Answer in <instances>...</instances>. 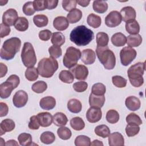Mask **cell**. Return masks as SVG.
Returning a JSON list of instances; mask_svg holds the SVG:
<instances>
[{
  "mask_svg": "<svg viewBox=\"0 0 146 146\" xmlns=\"http://www.w3.org/2000/svg\"><path fill=\"white\" fill-rule=\"evenodd\" d=\"M94 38L93 31L84 25L75 27L70 35V40L78 46H85Z\"/></svg>",
  "mask_w": 146,
  "mask_h": 146,
  "instance_id": "obj_1",
  "label": "cell"
},
{
  "mask_svg": "<svg viewBox=\"0 0 146 146\" xmlns=\"http://www.w3.org/2000/svg\"><path fill=\"white\" fill-rule=\"evenodd\" d=\"M21 46V40L17 37L6 40L1 49L0 56L3 59L9 60L14 58Z\"/></svg>",
  "mask_w": 146,
  "mask_h": 146,
  "instance_id": "obj_2",
  "label": "cell"
},
{
  "mask_svg": "<svg viewBox=\"0 0 146 146\" xmlns=\"http://www.w3.org/2000/svg\"><path fill=\"white\" fill-rule=\"evenodd\" d=\"M145 70V62H138L131 66L127 71L129 80L135 87H139L144 83L143 75Z\"/></svg>",
  "mask_w": 146,
  "mask_h": 146,
  "instance_id": "obj_3",
  "label": "cell"
},
{
  "mask_svg": "<svg viewBox=\"0 0 146 146\" xmlns=\"http://www.w3.org/2000/svg\"><path fill=\"white\" fill-rule=\"evenodd\" d=\"M37 68L42 77L51 78L58 68V62L52 57L44 58L39 62Z\"/></svg>",
  "mask_w": 146,
  "mask_h": 146,
  "instance_id": "obj_4",
  "label": "cell"
},
{
  "mask_svg": "<svg viewBox=\"0 0 146 146\" xmlns=\"http://www.w3.org/2000/svg\"><path fill=\"white\" fill-rule=\"evenodd\" d=\"M97 56L107 70H112L116 64V57L112 51L108 48V46H97L96 49Z\"/></svg>",
  "mask_w": 146,
  "mask_h": 146,
  "instance_id": "obj_5",
  "label": "cell"
},
{
  "mask_svg": "<svg viewBox=\"0 0 146 146\" xmlns=\"http://www.w3.org/2000/svg\"><path fill=\"white\" fill-rule=\"evenodd\" d=\"M22 61L26 67H32L36 63V57L33 45L29 42H25L21 52Z\"/></svg>",
  "mask_w": 146,
  "mask_h": 146,
  "instance_id": "obj_6",
  "label": "cell"
},
{
  "mask_svg": "<svg viewBox=\"0 0 146 146\" xmlns=\"http://www.w3.org/2000/svg\"><path fill=\"white\" fill-rule=\"evenodd\" d=\"M80 57L81 52L79 49L72 46L69 47L67 48L63 57V64L66 67L71 68L76 65Z\"/></svg>",
  "mask_w": 146,
  "mask_h": 146,
  "instance_id": "obj_7",
  "label": "cell"
},
{
  "mask_svg": "<svg viewBox=\"0 0 146 146\" xmlns=\"http://www.w3.org/2000/svg\"><path fill=\"white\" fill-rule=\"evenodd\" d=\"M136 55L137 52L135 49L129 46L124 47L120 52L121 63L124 66H128L135 59Z\"/></svg>",
  "mask_w": 146,
  "mask_h": 146,
  "instance_id": "obj_8",
  "label": "cell"
},
{
  "mask_svg": "<svg viewBox=\"0 0 146 146\" xmlns=\"http://www.w3.org/2000/svg\"><path fill=\"white\" fill-rule=\"evenodd\" d=\"M122 21L120 13L117 11H111L105 18V23L109 27H115L119 26Z\"/></svg>",
  "mask_w": 146,
  "mask_h": 146,
  "instance_id": "obj_9",
  "label": "cell"
},
{
  "mask_svg": "<svg viewBox=\"0 0 146 146\" xmlns=\"http://www.w3.org/2000/svg\"><path fill=\"white\" fill-rule=\"evenodd\" d=\"M18 18L17 11L14 9H9L3 14L2 23L8 26H11L14 25Z\"/></svg>",
  "mask_w": 146,
  "mask_h": 146,
  "instance_id": "obj_10",
  "label": "cell"
},
{
  "mask_svg": "<svg viewBox=\"0 0 146 146\" xmlns=\"http://www.w3.org/2000/svg\"><path fill=\"white\" fill-rule=\"evenodd\" d=\"M70 71L78 80H86L88 75V70L86 66L82 64H76L70 68Z\"/></svg>",
  "mask_w": 146,
  "mask_h": 146,
  "instance_id": "obj_11",
  "label": "cell"
},
{
  "mask_svg": "<svg viewBox=\"0 0 146 146\" xmlns=\"http://www.w3.org/2000/svg\"><path fill=\"white\" fill-rule=\"evenodd\" d=\"M28 100V95L23 90H19L15 92L13 98V102L15 107L21 108L24 107Z\"/></svg>",
  "mask_w": 146,
  "mask_h": 146,
  "instance_id": "obj_12",
  "label": "cell"
},
{
  "mask_svg": "<svg viewBox=\"0 0 146 146\" xmlns=\"http://www.w3.org/2000/svg\"><path fill=\"white\" fill-rule=\"evenodd\" d=\"M102 116V112L100 108L96 107H91L86 113V118L91 123L99 121L101 119Z\"/></svg>",
  "mask_w": 146,
  "mask_h": 146,
  "instance_id": "obj_13",
  "label": "cell"
},
{
  "mask_svg": "<svg viewBox=\"0 0 146 146\" xmlns=\"http://www.w3.org/2000/svg\"><path fill=\"white\" fill-rule=\"evenodd\" d=\"M95 52L91 49H85L81 53V60L85 64H93L95 62Z\"/></svg>",
  "mask_w": 146,
  "mask_h": 146,
  "instance_id": "obj_14",
  "label": "cell"
},
{
  "mask_svg": "<svg viewBox=\"0 0 146 146\" xmlns=\"http://www.w3.org/2000/svg\"><path fill=\"white\" fill-rule=\"evenodd\" d=\"M108 144L110 146H123L124 145V139L120 133L115 132L108 136Z\"/></svg>",
  "mask_w": 146,
  "mask_h": 146,
  "instance_id": "obj_15",
  "label": "cell"
},
{
  "mask_svg": "<svg viewBox=\"0 0 146 146\" xmlns=\"http://www.w3.org/2000/svg\"><path fill=\"white\" fill-rule=\"evenodd\" d=\"M120 13L122 20L125 22L130 20L135 19L136 16L135 10L131 6H126L122 8Z\"/></svg>",
  "mask_w": 146,
  "mask_h": 146,
  "instance_id": "obj_16",
  "label": "cell"
},
{
  "mask_svg": "<svg viewBox=\"0 0 146 146\" xmlns=\"http://www.w3.org/2000/svg\"><path fill=\"white\" fill-rule=\"evenodd\" d=\"M40 125L43 127H47L52 124L53 117L49 112H40L37 115Z\"/></svg>",
  "mask_w": 146,
  "mask_h": 146,
  "instance_id": "obj_17",
  "label": "cell"
},
{
  "mask_svg": "<svg viewBox=\"0 0 146 146\" xmlns=\"http://www.w3.org/2000/svg\"><path fill=\"white\" fill-rule=\"evenodd\" d=\"M14 89L13 85L9 82L6 81L0 84V96L2 99H6L10 96Z\"/></svg>",
  "mask_w": 146,
  "mask_h": 146,
  "instance_id": "obj_18",
  "label": "cell"
},
{
  "mask_svg": "<svg viewBox=\"0 0 146 146\" xmlns=\"http://www.w3.org/2000/svg\"><path fill=\"white\" fill-rule=\"evenodd\" d=\"M53 26L57 30L63 31L68 28L69 22L67 18L63 16H59L54 19L53 21Z\"/></svg>",
  "mask_w": 146,
  "mask_h": 146,
  "instance_id": "obj_19",
  "label": "cell"
},
{
  "mask_svg": "<svg viewBox=\"0 0 146 146\" xmlns=\"http://www.w3.org/2000/svg\"><path fill=\"white\" fill-rule=\"evenodd\" d=\"M125 104L127 108L130 111H135L140 107L141 103L139 98L134 96H130L126 98Z\"/></svg>",
  "mask_w": 146,
  "mask_h": 146,
  "instance_id": "obj_20",
  "label": "cell"
},
{
  "mask_svg": "<svg viewBox=\"0 0 146 146\" xmlns=\"http://www.w3.org/2000/svg\"><path fill=\"white\" fill-rule=\"evenodd\" d=\"M105 102V96L104 95H96L91 93L89 97V104L91 107H96L102 108Z\"/></svg>",
  "mask_w": 146,
  "mask_h": 146,
  "instance_id": "obj_21",
  "label": "cell"
},
{
  "mask_svg": "<svg viewBox=\"0 0 146 146\" xmlns=\"http://www.w3.org/2000/svg\"><path fill=\"white\" fill-rule=\"evenodd\" d=\"M40 107L45 110H51L56 105V100L52 96H46L42 98L39 102Z\"/></svg>",
  "mask_w": 146,
  "mask_h": 146,
  "instance_id": "obj_22",
  "label": "cell"
},
{
  "mask_svg": "<svg viewBox=\"0 0 146 146\" xmlns=\"http://www.w3.org/2000/svg\"><path fill=\"white\" fill-rule=\"evenodd\" d=\"M14 121L10 119L3 120L0 124V135L2 136L6 132H10L15 128Z\"/></svg>",
  "mask_w": 146,
  "mask_h": 146,
  "instance_id": "obj_23",
  "label": "cell"
},
{
  "mask_svg": "<svg viewBox=\"0 0 146 146\" xmlns=\"http://www.w3.org/2000/svg\"><path fill=\"white\" fill-rule=\"evenodd\" d=\"M125 30L131 35L137 34L140 31V26L135 19L130 20L126 22Z\"/></svg>",
  "mask_w": 146,
  "mask_h": 146,
  "instance_id": "obj_24",
  "label": "cell"
},
{
  "mask_svg": "<svg viewBox=\"0 0 146 146\" xmlns=\"http://www.w3.org/2000/svg\"><path fill=\"white\" fill-rule=\"evenodd\" d=\"M112 43L116 47H121L125 45L127 43V38L123 34L117 33L114 34L111 37Z\"/></svg>",
  "mask_w": 146,
  "mask_h": 146,
  "instance_id": "obj_25",
  "label": "cell"
},
{
  "mask_svg": "<svg viewBox=\"0 0 146 146\" xmlns=\"http://www.w3.org/2000/svg\"><path fill=\"white\" fill-rule=\"evenodd\" d=\"M67 108L72 113H78L82 108L81 102L76 99H71L67 103Z\"/></svg>",
  "mask_w": 146,
  "mask_h": 146,
  "instance_id": "obj_26",
  "label": "cell"
},
{
  "mask_svg": "<svg viewBox=\"0 0 146 146\" xmlns=\"http://www.w3.org/2000/svg\"><path fill=\"white\" fill-rule=\"evenodd\" d=\"M82 17V12L78 9H75L71 11L67 15V19L70 23H75L79 22Z\"/></svg>",
  "mask_w": 146,
  "mask_h": 146,
  "instance_id": "obj_27",
  "label": "cell"
},
{
  "mask_svg": "<svg viewBox=\"0 0 146 146\" xmlns=\"http://www.w3.org/2000/svg\"><path fill=\"white\" fill-rule=\"evenodd\" d=\"M68 119L65 114L62 112H56L53 116V123L58 127H62L66 125Z\"/></svg>",
  "mask_w": 146,
  "mask_h": 146,
  "instance_id": "obj_28",
  "label": "cell"
},
{
  "mask_svg": "<svg viewBox=\"0 0 146 146\" xmlns=\"http://www.w3.org/2000/svg\"><path fill=\"white\" fill-rule=\"evenodd\" d=\"M142 42V38L139 34L129 35L127 38V43L129 47H138Z\"/></svg>",
  "mask_w": 146,
  "mask_h": 146,
  "instance_id": "obj_29",
  "label": "cell"
},
{
  "mask_svg": "<svg viewBox=\"0 0 146 146\" xmlns=\"http://www.w3.org/2000/svg\"><path fill=\"white\" fill-rule=\"evenodd\" d=\"M87 21L88 25L93 28L99 27L102 23L100 17L94 13H91L88 15L87 17Z\"/></svg>",
  "mask_w": 146,
  "mask_h": 146,
  "instance_id": "obj_30",
  "label": "cell"
},
{
  "mask_svg": "<svg viewBox=\"0 0 146 146\" xmlns=\"http://www.w3.org/2000/svg\"><path fill=\"white\" fill-rule=\"evenodd\" d=\"M14 27L19 31H25L29 27V21L25 17H18L14 24Z\"/></svg>",
  "mask_w": 146,
  "mask_h": 146,
  "instance_id": "obj_31",
  "label": "cell"
},
{
  "mask_svg": "<svg viewBox=\"0 0 146 146\" xmlns=\"http://www.w3.org/2000/svg\"><path fill=\"white\" fill-rule=\"evenodd\" d=\"M93 9L98 13H104L108 9V4L106 1H95L93 2Z\"/></svg>",
  "mask_w": 146,
  "mask_h": 146,
  "instance_id": "obj_32",
  "label": "cell"
},
{
  "mask_svg": "<svg viewBox=\"0 0 146 146\" xmlns=\"http://www.w3.org/2000/svg\"><path fill=\"white\" fill-rule=\"evenodd\" d=\"M33 22L38 27H43L47 25L48 22V18L43 14H38L34 17Z\"/></svg>",
  "mask_w": 146,
  "mask_h": 146,
  "instance_id": "obj_33",
  "label": "cell"
},
{
  "mask_svg": "<svg viewBox=\"0 0 146 146\" xmlns=\"http://www.w3.org/2000/svg\"><path fill=\"white\" fill-rule=\"evenodd\" d=\"M51 42L54 45L60 47L65 43V36L60 32H55L52 34Z\"/></svg>",
  "mask_w": 146,
  "mask_h": 146,
  "instance_id": "obj_34",
  "label": "cell"
},
{
  "mask_svg": "<svg viewBox=\"0 0 146 146\" xmlns=\"http://www.w3.org/2000/svg\"><path fill=\"white\" fill-rule=\"evenodd\" d=\"M95 133L96 135L102 137V138H106L108 137L110 134V129L106 125H99L95 127L94 129Z\"/></svg>",
  "mask_w": 146,
  "mask_h": 146,
  "instance_id": "obj_35",
  "label": "cell"
},
{
  "mask_svg": "<svg viewBox=\"0 0 146 146\" xmlns=\"http://www.w3.org/2000/svg\"><path fill=\"white\" fill-rule=\"evenodd\" d=\"M71 127L75 131L82 130L85 127L83 120L80 117H74L70 120Z\"/></svg>",
  "mask_w": 146,
  "mask_h": 146,
  "instance_id": "obj_36",
  "label": "cell"
},
{
  "mask_svg": "<svg viewBox=\"0 0 146 146\" xmlns=\"http://www.w3.org/2000/svg\"><path fill=\"white\" fill-rule=\"evenodd\" d=\"M109 41V37L107 33L99 32L96 34L97 46L106 47L107 46Z\"/></svg>",
  "mask_w": 146,
  "mask_h": 146,
  "instance_id": "obj_37",
  "label": "cell"
},
{
  "mask_svg": "<svg viewBox=\"0 0 146 146\" xmlns=\"http://www.w3.org/2000/svg\"><path fill=\"white\" fill-rule=\"evenodd\" d=\"M59 79L65 83H71L74 80V76L70 71L62 70L59 75Z\"/></svg>",
  "mask_w": 146,
  "mask_h": 146,
  "instance_id": "obj_38",
  "label": "cell"
},
{
  "mask_svg": "<svg viewBox=\"0 0 146 146\" xmlns=\"http://www.w3.org/2000/svg\"><path fill=\"white\" fill-rule=\"evenodd\" d=\"M39 75V72L38 68L32 67H29L26 69L25 71V77L29 81H35L36 80Z\"/></svg>",
  "mask_w": 146,
  "mask_h": 146,
  "instance_id": "obj_39",
  "label": "cell"
},
{
  "mask_svg": "<svg viewBox=\"0 0 146 146\" xmlns=\"http://www.w3.org/2000/svg\"><path fill=\"white\" fill-rule=\"evenodd\" d=\"M40 140L44 144H50L55 141V136L52 132L46 131L41 134Z\"/></svg>",
  "mask_w": 146,
  "mask_h": 146,
  "instance_id": "obj_40",
  "label": "cell"
},
{
  "mask_svg": "<svg viewBox=\"0 0 146 146\" xmlns=\"http://www.w3.org/2000/svg\"><path fill=\"white\" fill-rule=\"evenodd\" d=\"M18 141L20 145L22 146H29L32 144L31 135L27 133H21L18 137Z\"/></svg>",
  "mask_w": 146,
  "mask_h": 146,
  "instance_id": "obj_41",
  "label": "cell"
},
{
  "mask_svg": "<svg viewBox=\"0 0 146 146\" xmlns=\"http://www.w3.org/2000/svg\"><path fill=\"white\" fill-rule=\"evenodd\" d=\"M47 83L44 81H41V80H39L34 83L31 87L32 90L34 92L38 93V94L43 93L47 90Z\"/></svg>",
  "mask_w": 146,
  "mask_h": 146,
  "instance_id": "obj_42",
  "label": "cell"
},
{
  "mask_svg": "<svg viewBox=\"0 0 146 146\" xmlns=\"http://www.w3.org/2000/svg\"><path fill=\"white\" fill-rule=\"evenodd\" d=\"M57 134L59 138L65 140L70 139L72 135L71 130L68 128L64 126H62L58 129Z\"/></svg>",
  "mask_w": 146,
  "mask_h": 146,
  "instance_id": "obj_43",
  "label": "cell"
},
{
  "mask_svg": "<svg viewBox=\"0 0 146 146\" xmlns=\"http://www.w3.org/2000/svg\"><path fill=\"white\" fill-rule=\"evenodd\" d=\"M106 118L108 123L111 124H115L119 120V114L116 110H110L107 112Z\"/></svg>",
  "mask_w": 146,
  "mask_h": 146,
  "instance_id": "obj_44",
  "label": "cell"
},
{
  "mask_svg": "<svg viewBox=\"0 0 146 146\" xmlns=\"http://www.w3.org/2000/svg\"><path fill=\"white\" fill-rule=\"evenodd\" d=\"M76 146H90L91 145L90 138L85 135H79L75 139Z\"/></svg>",
  "mask_w": 146,
  "mask_h": 146,
  "instance_id": "obj_45",
  "label": "cell"
},
{
  "mask_svg": "<svg viewBox=\"0 0 146 146\" xmlns=\"http://www.w3.org/2000/svg\"><path fill=\"white\" fill-rule=\"evenodd\" d=\"M91 91L92 94L96 95H104L106 91V88L103 84L97 83L92 86Z\"/></svg>",
  "mask_w": 146,
  "mask_h": 146,
  "instance_id": "obj_46",
  "label": "cell"
},
{
  "mask_svg": "<svg viewBox=\"0 0 146 146\" xmlns=\"http://www.w3.org/2000/svg\"><path fill=\"white\" fill-rule=\"evenodd\" d=\"M139 131L140 127L138 125L128 124L125 127L126 135L128 137H132L136 135L139 132Z\"/></svg>",
  "mask_w": 146,
  "mask_h": 146,
  "instance_id": "obj_47",
  "label": "cell"
},
{
  "mask_svg": "<svg viewBox=\"0 0 146 146\" xmlns=\"http://www.w3.org/2000/svg\"><path fill=\"white\" fill-rule=\"evenodd\" d=\"M126 121L128 124H135L140 125L142 124V120L140 117L135 113H131L126 117Z\"/></svg>",
  "mask_w": 146,
  "mask_h": 146,
  "instance_id": "obj_48",
  "label": "cell"
},
{
  "mask_svg": "<svg viewBox=\"0 0 146 146\" xmlns=\"http://www.w3.org/2000/svg\"><path fill=\"white\" fill-rule=\"evenodd\" d=\"M112 81L113 84L118 88H123L127 85V80L121 76H113L112 77Z\"/></svg>",
  "mask_w": 146,
  "mask_h": 146,
  "instance_id": "obj_49",
  "label": "cell"
},
{
  "mask_svg": "<svg viewBox=\"0 0 146 146\" xmlns=\"http://www.w3.org/2000/svg\"><path fill=\"white\" fill-rule=\"evenodd\" d=\"M48 52L50 57L53 58H58L62 56V51L60 46L53 45L49 47Z\"/></svg>",
  "mask_w": 146,
  "mask_h": 146,
  "instance_id": "obj_50",
  "label": "cell"
},
{
  "mask_svg": "<svg viewBox=\"0 0 146 146\" xmlns=\"http://www.w3.org/2000/svg\"><path fill=\"white\" fill-rule=\"evenodd\" d=\"M77 2L75 0H63L62 7L67 11H71L75 9Z\"/></svg>",
  "mask_w": 146,
  "mask_h": 146,
  "instance_id": "obj_51",
  "label": "cell"
},
{
  "mask_svg": "<svg viewBox=\"0 0 146 146\" xmlns=\"http://www.w3.org/2000/svg\"><path fill=\"white\" fill-rule=\"evenodd\" d=\"M22 10L23 13L26 15L31 16L33 15L35 12L33 6V2L29 1L25 3L23 6Z\"/></svg>",
  "mask_w": 146,
  "mask_h": 146,
  "instance_id": "obj_52",
  "label": "cell"
},
{
  "mask_svg": "<svg viewBox=\"0 0 146 146\" xmlns=\"http://www.w3.org/2000/svg\"><path fill=\"white\" fill-rule=\"evenodd\" d=\"M88 87V84L86 82L80 81L75 83L73 84L74 90L78 92H82L85 91Z\"/></svg>",
  "mask_w": 146,
  "mask_h": 146,
  "instance_id": "obj_53",
  "label": "cell"
},
{
  "mask_svg": "<svg viewBox=\"0 0 146 146\" xmlns=\"http://www.w3.org/2000/svg\"><path fill=\"white\" fill-rule=\"evenodd\" d=\"M28 127L30 129L36 130L39 129L40 127V124L37 116L34 115L30 118V122L29 123Z\"/></svg>",
  "mask_w": 146,
  "mask_h": 146,
  "instance_id": "obj_54",
  "label": "cell"
},
{
  "mask_svg": "<svg viewBox=\"0 0 146 146\" xmlns=\"http://www.w3.org/2000/svg\"><path fill=\"white\" fill-rule=\"evenodd\" d=\"M52 33L49 30H43L39 33V38L40 40L43 41H47L50 39Z\"/></svg>",
  "mask_w": 146,
  "mask_h": 146,
  "instance_id": "obj_55",
  "label": "cell"
},
{
  "mask_svg": "<svg viewBox=\"0 0 146 146\" xmlns=\"http://www.w3.org/2000/svg\"><path fill=\"white\" fill-rule=\"evenodd\" d=\"M33 6L35 11H42L46 9L44 0H35L33 1Z\"/></svg>",
  "mask_w": 146,
  "mask_h": 146,
  "instance_id": "obj_56",
  "label": "cell"
},
{
  "mask_svg": "<svg viewBox=\"0 0 146 146\" xmlns=\"http://www.w3.org/2000/svg\"><path fill=\"white\" fill-rule=\"evenodd\" d=\"M6 81L10 82L14 86V89L16 88L20 83V79L18 76L17 75H10L6 80Z\"/></svg>",
  "mask_w": 146,
  "mask_h": 146,
  "instance_id": "obj_57",
  "label": "cell"
},
{
  "mask_svg": "<svg viewBox=\"0 0 146 146\" xmlns=\"http://www.w3.org/2000/svg\"><path fill=\"white\" fill-rule=\"evenodd\" d=\"M11 29L10 26H6L5 25H4L3 23H1V34H0V36L1 38H3L4 37H5L6 36L9 35L10 33Z\"/></svg>",
  "mask_w": 146,
  "mask_h": 146,
  "instance_id": "obj_58",
  "label": "cell"
},
{
  "mask_svg": "<svg viewBox=\"0 0 146 146\" xmlns=\"http://www.w3.org/2000/svg\"><path fill=\"white\" fill-rule=\"evenodd\" d=\"M58 2V0H44L46 8L48 10L54 9L56 7Z\"/></svg>",
  "mask_w": 146,
  "mask_h": 146,
  "instance_id": "obj_59",
  "label": "cell"
},
{
  "mask_svg": "<svg viewBox=\"0 0 146 146\" xmlns=\"http://www.w3.org/2000/svg\"><path fill=\"white\" fill-rule=\"evenodd\" d=\"M0 107H1V112H0V116L3 117L7 115L9 112V108L7 105L1 102L0 103Z\"/></svg>",
  "mask_w": 146,
  "mask_h": 146,
  "instance_id": "obj_60",
  "label": "cell"
},
{
  "mask_svg": "<svg viewBox=\"0 0 146 146\" xmlns=\"http://www.w3.org/2000/svg\"><path fill=\"white\" fill-rule=\"evenodd\" d=\"M0 77L1 78H3V76H5L7 72V66L4 64L3 63H0Z\"/></svg>",
  "mask_w": 146,
  "mask_h": 146,
  "instance_id": "obj_61",
  "label": "cell"
},
{
  "mask_svg": "<svg viewBox=\"0 0 146 146\" xmlns=\"http://www.w3.org/2000/svg\"><path fill=\"white\" fill-rule=\"evenodd\" d=\"M76 2L77 3H78L80 6L82 7L87 6L90 2V1H76Z\"/></svg>",
  "mask_w": 146,
  "mask_h": 146,
  "instance_id": "obj_62",
  "label": "cell"
},
{
  "mask_svg": "<svg viewBox=\"0 0 146 146\" xmlns=\"http://www.w3.org/2000/svg\"><path fill=\"white\" fill-rule=\"evenodd\" d=\"M6 145H18V143L14 140H9L5 144Z\"/></svg>",
  "mask_w": 146,
  "mask_h": 146,
  "instance_id": "obj_63",
  "label": "cell"
},
{
  "mask_svg": "<svg viewBox=\"0 0 146 146\" xmlns=\"http://www.w3.org/2000/svg\"><path fill=\"white\" fill-rule=\"evenodd\" d=\"M91 145H93V146H96V145H101L103 146V143L101 141H99L98 140H94L92 143H91Z\"/></svg>",
  "mask_w": 146,
  "mask_h": 146,
  "instance_id": "obj_64",
  "label": "cell"
}]
</instances>
